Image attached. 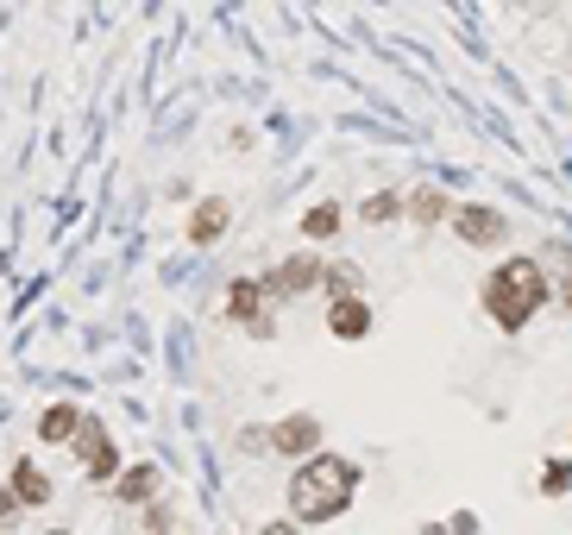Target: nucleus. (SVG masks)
Listing matches in <instances>:
<instances>
[{
  "label": "nucleus",
  "mask_w": 572,
  "mask_h": 535,
  "mask_svg": "<svg viewBox=\"0 0 572 535\" xmlns=\"http://www.w3.org/2000/svg\"><path fill=\"white\" fill-rule=\"evenodd\" d=\"M359 460L347 454H308L290 473V491H283V504L296 516L302 530H315V523H334V516H347L352 498H359Z\"/></svg>",
  "instance_id": "obj_1"
},
{
  "label": "nucleus",
  "mask_w": 572,
  "mask_h": 535,
  "mask_svg": "<svg viewBox=\"0 0 572 535\" xmlns=\"http://www.w3.org/2000/svg\"><path fill=\"white\" fill-rule=\"evenodd\" d=\"M478 303H485V315H491L503 334H523L528 322H535V315L553 303L548 265H541L535 253H510V258H498V271L485 278Z\"/></svg>",
  "instance_id": "obj_2"
},
{
  "label": "nucleus",
  "mask_w": 572,
  "mask_h": 535,
  "mask_svg": "<svg viewBox=\"0 0 572 535\" xmlns=\"http://www.w3.org/2000/svg\"><path fill=\"white\" fill-rule=\"evenodd\" d=\"M75 466H82V479L89 485H114L120 479V447H114V434L101 429V416H82V429H75Z\"/></svg>",
  "instance_id": "obj_3"
},
{
  "label": "nucleus",
  "mask_w": 572,
  "mask_h": 535,
  "mask_svg": "<svg viewBox=\"0 0 572 535\" xmlns=\"http://www.w3.org/2000/svg\"><path fill=\"white\" fill-rule=\"evenodd\" d=\"M226 322H240L252 340H271V296H265V278H233L226 283Z\"/></svg>",
  "instance_id": "obj_4"
},
{
  "label": "nucleus",
  "mask_w": 572,
  "mask_h": 535,
  "mask_svg": "<svg viewBox=\"0 0 572 535\" xmlns=\"http://www.w3.org/2000/svg\"><path fill=\"white\" fill-rule=\"evenodd\" d=\"M453 240L472 246V253H498L503 240H510V221L491 202H459L453 208Z\"/></svg>",
  "instance_id": "obj_5"
},
{
  "label": "nucleus",
  "mask_w": 572,
  "mask_h": 535,
  "mask_svg": "<svg viewBox=\"0 0 572 535\" xmlns=\"http://www.w3.org/2000/svg\"><path fill=\"white\" fill-rule=\"evenodd\" d=\"M265 447L302 466L308 454H322V416H308V409H290V416H277L271 429H265Z\"/></svg>",
  "instance_id": "obj_6"
},
{
  "label": "nucleus",
  "mask_w": 572,
  "mask_h": 535,
  "mask_svg": "<svg viewBox=\"0 0 572 535\" xmlns=\"http://www.w3.org/2000/svg\"><path fill=\"white\" fill-rule=\"evenodd\" d=\"M322 258L315 253H290V258H277L271 271H265V296H271V303H296V296H308V290H315V283H322Z\"/></svg>",
  "instance_id": "obj_7"
},
{
  "label": "nucleus",
  "mask_w": 572,
  "mask_h": 535,
  "mask_svg": "<svg viewBox=\"0 0 572 535\" xmlns=\"http://www.w3.org/2000/svg\"><path fill=\"white\" fill-rule=\"evenodd\" d=\"M7 485H13V498H20L25 510H45V504H50V473H45V466H38L32 454H20V460H13Z\"/></svg>",
  "instance_id": "obj_8"
},
{
  "label": "nucleus",
  "mask_w": 572,
  "mask_h": 535,
  "mask_svg": "<svg viewBox=\"0 0 572 535\" xmlns=\"http://www.w3.org/2000/svg\"><path fill=\"white\" fill-rule=\"evenodd\" d=\"M327 334H334V340H365V334H372V303H365V296L327 303Z\"/></svg>",
  "instance_id": "obj_9"
},
{
  "label": "nucleus",
  "mask_w": 572,
  "mask_h": 535,
  "mask_svg": "<svg viewBox=\"0 0 572 535\" xmlns=\"http://www.w3.org/2000/svg\"><path fill=\"white\" fill-rule=\"evenodd\" d=\"M226 228H233V202H221V196L189 208V246H214Z\"/></svg>",
  "instance_id": "obj_10"
},
{
  "label": "nucleus",
  "mask_w": 572,
  "mask_h": 535,
  "mask_svg": "<svg viewBox=\"0 0 572 535\" xmlns=\"http://www.w3.org/2000/svg\"><path fill=\"white\" fill-rule=\"evenodd\" d=\"M453 196L441 189V183H422V189H409V221L416 228H441V221H453Z\"/></svg>",
  "instance_id": "obj_11"
},
{
  "label": "nucleus",
  "mask_w": 572,
  "mask_h": 535,
  "mask_svg": "<svg viewBox=\"0 0 572 535\" xmlns=\"http://www.w3.org/2000/svg\"><path fill=\"white\" fill-rule=\"evenodd\" d=\"M82 416H89L82 404H45V416H38V441H50V447H63V441H75V429H82Z\"/></svg>",
  "instance_id": "obj_12"
},
{
  "label": "nucleus",
  "mask_w": 572,
  "mask_h": 535,
  "mask_svg": "<svg viewBox=\"0 0 572 535\" xmlns=\"http://www.w3.org/2000/svg\"><path fill=\"white\" fill-rule=\"evenodd\" d=\"M114 498H120V504H151V498H157V466H151V460H139V466H120Z\"/></svg>",
  "instance_id": "obj_13"
},
{
  "label": "nucleus",
  "mask_w": 572,
  "mask_h": 535,
  "mask_svg": "<svg viewBox=\"0 0 572 535\" xmlns=\"http://www.w3.org/2000/svg\"><path fill=\"white\" fill-rule=\"evenodd\" d=\"M402 214H409V196H397V189H377V196L359 202V221H365V228H390Z\"/></svg>",
  "instance_id": "obj_14"
},
{
  "label": "nucleus",
  "mask_w": 572,
  "mask_h": 535,
  "mask_svg": "<svg viewBox=\"0 0 572 535\" xmlns=\"http://www.w3.org/2000/svg\"><path fill=\"white\" fill-rule=\"evenodd\" d=\"M322 290H327V303H340V296H359V290H365V271H359L352 258H334V265L322 271Z\"/></svg>",
  "instance_id": "obj_15"
},
{
  "label": "nucleus",
  "mask_w": 572,
  "mask_h": 535,
  "mask_svg": "<svg viewBox=\"0 0 572 535\" xmlns=\"http://www.w3.org/2000/svg\"><path fill=\"white\" fill-rule=\"evenodd\" d=\"M340 228H347V208H340V202H322V208H308V214H302V240H315V246L334 240Z\"/></svg>",
  "instance_id": "obj_16"
},
{
  "label": "nucleus",
  "mask_w": 572,
  "mask_h": 535,
  "mask_svg": "<svg viewBox=\"0 0 572 535\" xmlns=\"http://www.w3.org/2000/svg\"><path fill=\"white\" fill-rule=\"evenodd\" d=\"M572 491V460H548L541 466V498H567Z\"/></svg>",
  "instance_id": "obj_17"
},
{
  "label": "nucleus",
  "mask_w": 572,
  "mask_h": 535,
  "mask_svg": "<svg viewBox=\"0 0 572 535\" xmlns=\"http://www.w3.org/2000/svg\"><path fill=\"white\" fill-rule=\"evenodd\" d=\"M20 516H25V504L13 498V485H0V535H7V530H20Z\"/></svg>",
  "instance_id": "obj_18"
},
{
  "label": "nucleus",
  "mask_w": 572,
  "mask_h": 535,
  "mask_svg": "<svg viewBox=\"0 0 572 535\" xmlns=\"http://www.w3.org/2000/svg\"><path fill=\"white\" fill-rule=\"evenodd\" d=\"M560 253V265H567V278H560V309L572 315V246H553Z\"/></svg>",
  "instance_id": "obj_19"
},
{
  "label": "nucleus",
  "mask_w": 572,
  "mask_h": 535,
  "mask_svg": "<svg viewBox=\"0 0 572 535\" xmlns=\"http://www.w3.org/2000/svg\"><path fill=\"white\" fill-rule=\"evenodd\" d=\"M171 523H176V516H171V504H151V510H145V530H151V535H164Z\"/></svg>",
  "instance_id": "obj_20"
},
{
  "label": "nucleus",
  "mask_w": 572,
  "mask_h": 535,
  "mask_svg": "<svg viewBox=\"0 0 572 535\" xmlns=\"http://www.w3.org/2000/svg\"><path fill=\"white\" fill-rule=\"evenodd\" d=\"M258 535H302V523H296V516H271Z\"/></svg>",
  "instance_id": "obj_21"
},
{
  "label": "nucleus",
  "mask_w": 572,
  "mask_h": 535,
  "mask_svg": "<svg viewBox=\"0 0 572 535\" xmlns=\"http://www.w3.org/2000/svg\"><path fill=\"white\" fill-rule=\"evenodd\" d=\"M416 535H459V530H447V523H422Z\"/></svg>",
  "instance_id": "obj_22"
},
{
  "label": "nucleus",
  "mask_w": 572,
  "mask_h": 535,
  "mask_svg": "<svg viewBox=\"0 0 572 535\" xmlns=\"http://www.w3.org/2000/svg\"><path fill=\"white\" fill-rule=\"evenodd\" d=\"M45 535H70V530H45Z\"/></svg>",
  "instance_id": "obj_23"
}]
</instances>
